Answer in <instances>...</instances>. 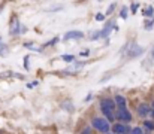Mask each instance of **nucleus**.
Returning a JSON list of instances; mask_svg holds the SVG:
<instances>
[{
    "instance_id": "obj_1",
    "label": "nucleus",
    "mask_w": 154,
    "mask_h": 134,
    "mask_svg": "<svg viewBox=\"0 0 154 134\" xmlns=\"http://www.w3.org/2000/svg\"><path fill=\"white\" fill-rule=\"evenodd\" d=\"M93 127L94 128H97L99 131L102 133H108L109 131V122L103 118H94L93 119Z\"/></svg>"
},
{
    "instance_id": "obj_2",
    "label": "nucleus",
    "mask_w": 154,
    "mask_h": 134,
    "mask_svg": "<svg viewBox=\"0 0 154 134\" xmlns=\"http://www.w3.org/2000/svg\"><path fill=\"white\" fill-rule=\"evenodd\" d=\"M117 118L121 121V122H129V121L132 119V115H130V112L127 109H120L118 113H117Z\"/></svg>"
},
{
    "instance_id": "obj_3",
    "label": "nucleus",
    "mask_w": 154,
    "mask_h": 134,
    "mask_svg": "<svg viewBox=\"0 0 154 134\" xmlns=\"http://www.w3.org/2000/svg\"><path fill=\"white\" fill-rule=\"evenodd\" d=\"M100 106H102V109H108V110H114L115 109V101L111 98H103L102 101H100Z\"/></svg>"
},
{
    "instance_id": "obj_4",
    "label": "nucleus",
    "mask_w": 154,
    "mask_h": 134,
    "mask_svg": "<svg viewBox=\"0 0 154 134\" xmlns=\"http://www.w3.org/2000/svg\"><path fill=\"white\" fill-rule=\"evenodd\" d=\"M112 131L115 133V134H127L129 131H132L129 127H126V125H123V124H115L112 127Z\"/></svg>"
},
{
    "instance_id": "obj_5",
    "label": "nucleus",
    "mask_w": 154,
    "mask_h": 134,
    "mask_svg": "<svg viewBox=\"0 0 154 134\" xmlns=\"http://www.w3.org/2000/svg\"><path fill=\"white\" fill-rule=\"evenodd\" d=\"M151 110H150V106H147V104H139L138 106V113H139V116H147L150 113Z\"/></svg>"
},
{
    "instance_id": "obj_6",
    "label": "nucleus",
    "mask_w": 154,
    "mask_h": 134,
    "mask_svg": "<svg viewBox=\"0 0 154 134\" xmlns=\"http://www.w3.org/2000/svg\"><path fill=\"white\" fill-rule=\"evenodd\" d=\"M84 34L81 31H69L68 34L64 36V40H69V39H82Z\"/></svg>"
},
{
    "instance_id": "obj_7",
    "label": "nucleus",
    "mask_w": 154,
    "mask_h": 134,
    "mask_svg": "<svg viewBox=\"0 0 154 134\" xmlns=\"http://www.w3.org/2000/svg\"><path fill=\"white\" fill-rule=\"evenodd\" d=\"M115 104L117 106H120V109H126V98L123 97V96H115Z\"/></svg>"
},
{
    "instance_id": "obj_8",
    "label": "nucleus",
    "mask_w": 154,
    "mask_h": 134,
    "mask_svg": "<svg viewBox=\"0 0 154 134\" xmlns=\"http://www.w3.org/2000/svg\"><path fill=\"white\" fill-rule=\"evenodd\" d=\"M139 54H142V48H138V45H133V48L130 49V57H136L139 55Z\"/></svg>"
},
{
    "instance_id": "obj_9",
    "label": "nucleus",
    "mask_w": 154,
    "mask_h": 134,
    "mask_svg": "<svg viewBox=\"0 0 154 134\" xmlns=\"http://www.w3.org/2000/svg\"><path fill=\"white\" fill-rule=\"evenodd\" d=\"M102 112H103V115H105L106 118H109V121H114V119H115V115H114V112H112V110L102 109Z\"/></svg>"
},
{
    "instance_id": "obj_10",
    "label": "nucleus",
    "mask_w": 154,
    "mask_h": 134,
    "mask_svg": "<svg viewBox=\"0 0 154 134\" xmlns=\"http://www.w3.org/2000/svg\"><path fill=\"white\" fill-rule=\"evenodd\" d=\"M111 27H112V24H108V25H106L105 29L100 31V36H102V37H106V36H108V33L111 31Z\"/></svg>"
},
{
    "instance_id": "obj_11",
    "label": "nucleus",
    "mask_w": 154,
    "mask_h": 134,
    "mask_svg": "<svg viewBox=\"0 0 154 134\" xmlns=\"http://www.w3.org/2000/svg\"><path fill=\"white\" fill-rule=\"evenodd\" d=\"M144 125H145V128L148 130V131H153L154 130V122H151V121H145Z\"/></svg>"
},
{
    "instance_id": "obj_12",
    "label": "nucleus",
    "mask_w": 154,
    "mask_h": 134,
    "mask_svg": "<svg viewBox=\"0 0 154 134\" xmlns=\"http://www.w3.org/2000/svg\"><path fill=\"white\" fill-rule=\"evenodd\" d=\"M12 34H18V21L15 19L14 25H12Z\"/></svg>"
},
{
    "instance_id": "obj_13",
    "label": "nucleus",
    "mask_w": 154,
    "mask_h": 134,
    "mask_svg": "<svg viewBox=\"0 0 154 134\" xmlns=\"http://www.w3.org/2000/svg\"><path fill=\"white\" fill-rule=\"evenodd\" d=\"M154 13V11H153V8H147L145 11H144V15H147V17H151Z\"/></svg>"
},
{
    "instance_id": "obj_14",
    "label": "nucleus",
    "mask_w": 154,
    "mask_h": 134,
    "mask_svg": "<svg viewBox=\"0 0 154 134\" xmlns=\"http://www.w3.org/2000/svg\"><path fill=\"white\" fill-rule=\"evenodd\" d=\"M62 58L64 60V61H73V58H75V57H73V55H62Z\"/></svg>"
},
{
    "instance_id": "obj_15",
    "label": "nucleus",
    "mask_w": 154,
    "mask_h": 134,
    "mask_svg": "<svg viewBox=\"0 0 154 134\" xmlns=\"http://www.w3.org/2000/svg\"><path fill=\"white\" fill-rule=\"evenodd\" d=\"M132 134H144V131L136 127V128H133V130H132Z\"/></svg>"
},
{
    "instance_id": "obj_16",
    "label": "nucleus",
    "mask_w": 154,
    "mask_h": 134,
    "mask_svg": "<svg viewBox=\"0 0 154 134\" xmlns=\"http://www.w3.org/2000/svg\"><path fill=\"white\" fill-rule=\"evenodd\" d=\"M151 27H153V21H147V24H145V29H147V30H150Z\"/></svg>"
},
{
    "instance_id": "obj_17",
    "label": "nucleus",
    "mask_w": 154,
    "mask_h": 134,
    "mask_svg": "<svg viewBox=\"0 0 154 134\" xmlns=\"http://www.w3.org/2000/svg\"><path fill=\"white\" fill-rule=\"evenodd\" d=\"M103 18H105V17L102 15V13H97V15H96V19H97V21H102Z\"/></svg>"
},
{
    "instance_id": "obj_18",
    "label": "nucleus",
    "mask_w": 154,
    "mask_h": 134,
    "mask_svg": "<svg viewBox=\"0 0 154 134\" xmlns=\"http://www.w3.org/2000/svg\"><path fill=\"white\" fill-rule=\"evenodd\" d=\"M136 9H138V3H133V5H132V12L135 13V12H136Z\"/></svg>"
},
{
    "instance_id": "obj_19",
    "label": "nucleus",
    "mask_w": 154,
    "mask_h": 134,
    "mask_svg": "<svg viewBox=\"0 0 154 134\" xmlns=\"http://www.w3.org/2000/svg\"><path fill=\"white\" fill-rule=\"evenodd\" d=\"M24 66H25V69H29V60H27V57H25V60H24Z\"/></svg>"
},
{
    "instance_id": "obj_20",
    "label": "nucleus",
    "mask_w": 154,
    "mask_h": 134,
    "mask_svg": "<svg viewBox=\"0 0 154 134\" xmlns=\"http://www.w3.org/2000/svg\"><path fill=\"white\" fill-rule=\"evenodd\" d=\"M126 11H127V9H123V12H121V17H123V18L127 17V12H126Z\"/></svg>"
},
{
    "instance_id": "obj_21",
    "label": "nucleus",
    "mask_w": 154,
    "mask_h": 134,
    "mask_svg": "<svg viewBox=\"0 0 154 134\" xmlns=\"http://www.w3.org/2000/svg\"><path fill=\"white\" fill-rule=\"evenodd\" d=\"M81 134H90V128H85V130H84Z\"/></svg>"
},
{
    "instance_id": "obj_22",
    "label": "nucleus",
    "mask_w": 154,
    "mask_h": 134,
    "mask_svg": "<svg viewBox=\"0 0 154 134\" xmlns=\"http://www.w3.org/2000/svg\"><path fill=\"white\" fill-rule=\"evenodd\" d=\"M151 110H153V112H151V115L154 116V101H153V104H151Z\"/></svg>"
},
{
    "instance_id": "obj_23",
    "label": "nucleus",
    "mask_w": 154,
    "mask_h": 134,
    "mask_svg": "<svg viewBox=\"0 0 154 134\" xmlns=\"http://www.w3.org/2000/svg\"><path fill=\"white\" fill-rule=\"evenodd\" d=\"M153 55H154V49H153Z\"/></svg>"
}]
</instances>
